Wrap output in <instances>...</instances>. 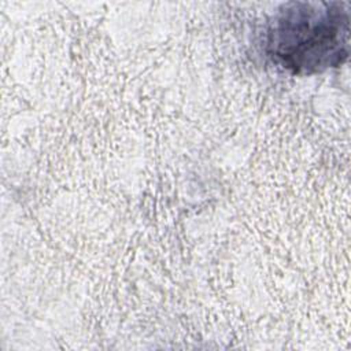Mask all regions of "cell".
I'll list each match as a JSON object with an SVG mask.
<instances>
[{
    "mask_svg": "<svg viewBox=\"0 0 351 351\" xmlns=\"http://www.w3.org/2000/svg\"><path fill=\"white\" fill-rule=\"evenodd\" d=\"M266 52L276 64L298 75L341 66L350 55V4H282L269 25Z\"/></svg>",
    "mask_w": 351,
    "mask_h": 351,
    "instance_id": "6da1fadb",
    "label": "cell"
}]
</instances>
